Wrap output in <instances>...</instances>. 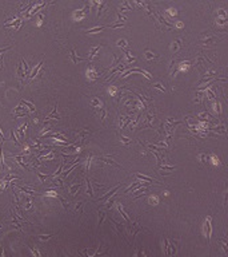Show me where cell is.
<instances>
[{"label":"cell","mask_w":228,"mask_h":257,"mask_svg":"<svg viewBox=\"0 0 228 257\" xmlns=\"http://www.w3.org/2000/svg\"><path fill=\"white\" fill-rule=\"evenodd\" d=\"M211 222H212V217L208 216L206 218V233H207V238L208 240L211 238V233H212V225H211Z\"/></svg>","instance_id":"6da1fadb"},{"label":"cell","mask_w":228,"mask_h":257,"mask_svg":"<svg viewBox=\"0 0 228 257\" xmlns=\"http://www.w3.org/2000/svg\"><path fill=\"white\" fill-rule=\"evenodd\" d=\"M100 161H103V162L108 163V165H111V166H114V167H116V169H121V166H120V165H117L114 159H111L110 157H100Z\"/></svg>","instance_id":"7a4b0ae2"},{"label":"cell","mask_w":228,"mask_h":257,"mask_svg":"<svg viewBox=\"0 0 228 257\" xmlns=\"http://www.w3.org/2000/svg\"><path fill=\"white\" fill-rule=\"evenodd\" d=\"M181 47H183V42H181V39H177V40H175L173 43H172V51L176 54V52H179L180 50H181Z\"/></svg>","instance_id":"3957f363"},{"label":"cell","mask_w":228,"mask_h":257,"mask_svg":"<svg viewBox=\"0 0 228 257\" xmlns=\"http://www.w3.org/2000/svg\"><path fill=\"white\" fill-rule=\"evenodd\" d=\"M119 187H120V185H117L116 187H114V189H112L111 192H108L107 194H105V196H103V197H101V198H99L97 201H100V202H103V201H107V200L110 198L111 196H114V194H115V193L117 192V190H119Z\"/></svg>","instance_id":"277c9868"},{"label":"cell","mask_w":228,"mask_h":257,"mask_svg":"<svg viewBox=\"0 0 228 257\" xmlns=\"http://www.w3.org/2000/svg\"><path fill=\"white\" fill-rule=\"evenodd\" d=\"M135 176H136L139 180L147 181V182H150V183H152V182H157V183H159V181H157V180H153V178H151V177H148V176H143V174H139V173H136Z\"/></svg>","instance_id":"5b68a950"},{"label":"cell","mask_w":228,"mask_h":257,"mask_svg":"<svg viewBox=\"0 0 228 257\" xmlns=\"http://www.w3.org/2000/svg\"><path fill=\"white\" fill-rule=\"evenodd\" d=\"M153 14H155V12H153ZM155 16H156V19H157V20H159L160 23H163V24H164V26H166V27H167L168 29H171V28H173V26H172V24H170V23H168V22L166 20V19H164V18H163V16H160L159 14H155Z\"/></svg>","instance_id":"8992f818"},{"label":"cell","mask_w":228,"mask_h":257,"mask_svg":"<svg viewBox=\"0 0 228 257\" xmlns=\"http://www.w3.org/2000/svg\"><path fill=\"white\" fill-rule=\"evenodd\" d=\"M69 55H71V58H72V60H74L75 64H77L79 62H83L84 60L83 58H80V56H77V55H76V52H75L74 48H71V54H69Z\"/></svg>","instance_id":"52a82bcc"},{"label":"cell","mask_w":228,"mask_h":257,"mask_svg":"<svg viewBox=\"0 0 228 257\" xmlns=\"http://www.w3.org/2000/svg\"><path fill=\"white\" fill-rule=\"evenodd\" d=\"M14 114H15V117H23V115L27 114V110H25L24 107H21V106H18V107H16V110L14 111Z\"/></svg>","instance_id":"ba28073f"},{"label":"cell","mask_w":228,"mask_h":257,"mask_svg":"<svg viewBox=\"0 0 228 257\" xmlns=\"http://www.w3.org/2000/svg\"><path fill=\"white\" fill-rule=\"evenodd\" d=\"M56 107H57V106H55L54 110H52V113L47 115V119H59V118H60V115L57 114V110H56Z\"/></svg>","instance_id":"9c48e42d"},{"label":"cell","mask_w":228,"mask_h":257,"mask_svg":"<svg viewBox=\"0 0 228 257\" xmlns=\"http://www.w3.org/2000/svg\"><path fill=\"white\" fill-rule=\"evenodd\" d=\"M130 121H131L130 117H120V128H124L130 123Z\"/></svg>","instance_id":"30bf717a"},{"label":"cell","mask_w":228,"mask_h":257,"mask_svg":"<svg viewBox=\"0 0 228 257\" xmlns=\"http://www.w3.org/2000/svg\"><path fill=\"white\" fill-rule=\"evenodd\" d=\"M125 58H127V59H125V63H132V62H135V60H136V58H135V56H132V55H131V52H130V51H127V50H125Z\"/></svg>","instance_id":"8fae6325"},{"label":"cell","mask_w":228,"mask_h":257,"mask_svg":"<svg viewBox=\"0 0 228 257\" xmlns=\"http://www.w3.org/2000/svg\"><path fill=\"white\" fill-rule=\"evenodd\" d=\"M117 210H119V212H120V214H121V216H123V218H124V220H125V221H127L128 224H130V218H128V216H127V214H125L124 209H123V206H121L120 204H119V205H117Z\"/></svg>","instance_id":"7c38bea8"},{"label":"cell","mask_w":228,"mask_h":257,"mask_svg":"<svg viewBox=\"0 0 228 257\" xmlns=\"http://www.w3.org/2000/svg\"><path fill=\"white\" fill-rule=\"evenodd\" d=\"M99 50H100V46H97V47H94L91 50V52H90V60H92L95 56L97 55V52H99Z\"/></svg>","instance_id":"4fadbf2b"},{"label":"cell","mask_w":228,"mask_h":257,"mask_svg":"<svg viewBox=\"0 0 228 257\" xmlns=\"http://www.w3.org/2000/svg\"><path fill=\"white\" fill-rule=\"evenodd\" d=\"M41 66H43V62H40V63H39V64H38V66H36V67L34 68V71H32V74L29 75V79H32V78H35V77H36V74H38V72H39V70H40V68H41Z\"/></svg>","instance_id":"5bb4252c"},{"label":"cell","mask_w":228,"mask_h":257,"mask_svg":"<svg viewBox=\"0 0 228 257\" xmlns=\"http://www.w3.org/2000/svg\"><path fill=\"white\" fill-rule=\"evenodd\" d=\"M217 242L221 245V248H223L224 250V253H228V248H227V241H226V238H219L217 240Z\"/></svg>","instance_id":"9a60e30c"},{"label":"cell","mask_w":228,"mask_h":257,"mask_svg":"<svg viewBox=\"0 0 228 257\" xmlns=\"http://www.w3.org/2000/svg\"><path fill=\"white\" fill-rule=\"evenodd\" d=\"M81 187V183H76V185L71 186V189H69V192H71V196H75L76 193H77V190Z\"/></svg>","instance_id":"2e32d148"},{"label":"cell","mask_w":228,"mask_h":257,"mask_svg":"<svg viewBox=\"0 0 228 257\" xmlns=\"http://www.w3.org/2000/svg\"><path fill=\"white\" fill-rule=\"evenodd\" d=\"M120 9H121V12H123V11H132V7L128 4L127 1H123V3H121V5H120Z\"/></svg>","instance_id":"e0dca14e"},{"label":"cell","mask_w":228,"mask_h":257,"mask_svg":"<svg viewBox=\"0 0 228 257\" xmlns=\"http://www.w3.org/2000/svg\"><path fill=\"white\" fill-rule=\"evenodd\" d=\"M87 193H88V196H90V197L94 196V190H92V186H91V180H90V178H87Z\"/></svg>","instance_id":"ac0fdd59"},{"label":"cell","mask_w":228,"mask_h":257,"mask_svg":"<svg viewBox=\"0 0 228 257\" xmlns=\"http://www.w3.org/2000/svg\"><path fill=\"white\" fill-rule=\"evenodd\" d=\"M153 119V117H152L151 114H148L147 115V119H145V122L143 123V127H151V121Z\"/></svg>","instance_id":"d6986e66"},{"label":"cell","mask_w":228,"mask_h":257,"mask_svg":"<svg viewBox=\"0 0 228 257\" xmlns=\"http://www.w3.org/2000/svg\"><path fill=\"white\" fill-rule=\"evenodd\" d=\"M87 74H88V78H91V79H96V78H97V72L95 71L94 68L88 70V71H87Z\"/></svg>","instance_id":"ffe728a7"},{"label":"cell","mask_w":228,"mask_h":257,"mask_svg":"<svg viewBox=\"0 0 228 257\" xmlns=\"http://www.w3.org/2000/svg\"><path fill=\"white\" fill-rule=\"evenodd\" d=\"M116 44L119 46V47H121V48H127V46H128V43H127V40H124V39H120V40H117V43Z\"/></svg>","instance_id":"44dd1931"},{"label":"cell","mask_w":228,"mask_h":257,"mask_svg":"<svg viewBox=\"0 0 228 257\" xmlns=\"http://www.w3.org/2000/svg\"><path fill=\"white\" fill-rule=\"evenodd\" d=\"M21 103L25 104V106H28V110H29V111H35V106L31 103V102H28V101H23Z\"/></svg>","instance_id":"7402d4cb"},{"label":"cell","mask_w":228,"mask_h":257,"mask_svg":"<svg viewBox=\"0 0 228 257\" xmlns=\"http://www.w3.org/2000/svg\"><path fill=\"white\" fill-rule=\"evenodd\" d=\"M145 58L148 59V60H152V59H155V58H157V55H155V54H152L151 51H145Z\"/></svg>","instance_id":"603a6c76"},{"label":"cell","mask_w":228,"mask_h":257,"mask_svg":"<svg viewBox=\"0 0 228 257\" xmlns=\"http://www.w3.org/2000/svg\"><path fill=\"white\" fill-rule=\"evenodd\" d=\"M163 242H164V246H166V255L170 256V241H168L167 238H164Z\"/></svg>","instance_id":"cb8c5ba5"},{"label":"cell","mask_w":228,"mask_h":257,"mask_svg":"<svg viewBox=\"0 0 228 257\" xmlns=\"http://www.w3.org/2000/svg\"><path fill=\"white\" fill-rule=\"evenodd\" d=\"M216 40V38H215V36H207L206 39H201V43H209V42H215Z\"/></svg>","instance_id":"d4e9b609"},{"label":"cell","mask_w":228,"mask_h":257,"mask_svg":"<svg viewBox=\"0 0 228 257\" xmlns=\"http://www.w3.org/2000/svg\"><path fill=\"white\" fill-rule=\"evenodd\" d=\"M24 128H27V123H24L20 128H18V133L20 134V138H24Z\"/></svg>","instance_id":"484cf974"},{"label":"cell","mask_w":228,"mask_h":257,"mask_svg":"<svg viewBox=\"0 0 228 257\" xmlns=\"http://www.w3.org/2000/svg\"><path fill=\"white\" fill-rule=\"evenodd\" d=\"M99 214H100V218H99V225L103 224V220L105 217V210H99Z\"/></svg>","instance_id":"4316f807"},{"label":"cell","mask_w":228,"mask_h":257,"mask_svg":"<svg viewBox=\"0 0 228 257\" xmlns=\"http://www.w3.org/2000/svg\"><path fill=\"white\" fill-rule=\"evenodd\" d=\"M45 5V3H40V4L38 5V7H35V8H32V11H31V15H34V14H36V12L39 11V9H40L41 7H44Z\"/></svg>","instance_id":"83f0119b"},{"label":"cell","mask_w":228,"mask_h":257,"mask_svg":"<svg viewBox=\"0 0 228 257\" xmlns=\"http://www.w3.org/2000/svg\"><path fill=\"white\" fill-rule=\"evenodd\" d=\"M54 236H55V234H47V236H45V234H40V236H39V238L44 241V240H49V238H52Z\"/></svg>","instance_id":"f1b7e54d"},{"label":"cell","mask_w":228,"mask_h":257,"mask_svg":"<svg viewBox=\"0 0 228 257\" xmlns=\"http://www.w3.org/2000/svg\"><path fill=\"white\" fill-rule=\"evenodd\" d=\"M161 170H167V171H171L175 169V166H168V165H164V166H159Z\"/></svg>","instance_id":"f546056e"},{"label":"cell","mask_w":228,"mask_h":257,"mask_svg":"<svg viewBox=\"0 0 228 257\" xmlns=\"http://www.w3.org/2000/svg\"><path fill=\"white\" fill-rule=\"evenodd\" d=\"M120 141H121V142H123V143H125V145H130V143H131V139H130V138H127V137H123V135L120 137Z\"/></svg>","instance_id":"4dcf8cb0"},{"label":"cell","mask_w":228,"mask_h":257,"mask_svg":"<svg viewBox=\"0 0 228 257\" xmlns=\"http://www.w3.org/2000/svg\"><path fill=\"white\" fill-rule=\"evenodd\" d=\"M104 27H105V26H100V27H96V28H92V29H90L88 32H90V34H94V32H99L100 29H103Z\"/></svg>","instance_id":"1f68e13d"},{"label":"cell","mask_w":228,"mask_h":257,"mask_svg":"<svg viewBox=\"0 0 228 257\" xmlns=\"http://www.w3.org/2000/svg\"><path fill=\"white\" fill-rule=\"evenodd\" d=\"M83 204H84V202H79V204H76V207H75V212H76V213H77V212L81 213V207H83Z\"/></svg>","instance_id":"d6a6232c"},{"label":"cell","mask_w":228,"mask_h":257,"mask_svg":"<svg viewBox=\"0 0 228 257\" xmlns=\"http://www.w3.org/2000/svg\"><path fill=\"white\" fill-rule=\"evenodd\" d=\"M59 200L61 201V204H63V206H64V209H68V202H67V200L63 198V197H59Z\"/></svg>","instance_id":"836d02e7"},{"label":"cell","mask_w":228,"mask_h":257,"mask_svg":"<svg viewBox=\"0 0 228 257\" xmlns=\"http://www.w3.org/2000/svg\"><path fill=\"white\" fill-rule=\"evenodd\" d=\"M153 87H156L157 90L163 91V93H164V91H166V87H163V86H161V84H159V83H155V84H153Z\"/></svg>","instance_id":"e575fe53"},{"label":"cell","mask_w":228,"mask_h":257,"mask_svg":"<svg viewBox=\"0 0 228 257\" xmlns=\"http://www.w3.org/2000/svg\"><path fill=\"white\" fill-rule=\"evenodd\" d=\"M120 27H124V23H115V24L111 26V28H120Z\"/></svg>","instance_id":"d590c367"},{"label":"cell","mask_w":228,"mask_h":257,"mask_svg":"<svg viewBox=\"0 0 228 257\" xmlns=\"http://www.w3.org/2000/svg\"><path fill=\"white\" fill-rule=\"evenodd\" d=\"M63 167H64V163H61L60 166H59V169H57V171L56 173H54V177H56V176H59V174L61 173V170H63Z\"/></svg>","instance_id":"8d00e7d4"},{"label":"cell","mask_w":228,"mask_h":257,"mask_svg":"<svg viewBox=\"0 0 228 257\" xmlns=\"http://www.w3.org/2000/svg\"><path fill=\"white\" fill-rule=\"evenodd\" d=\"M139 118H140V117H139V115H137V117L135 118V121H133V122H132V123H131V126H130V127H131V130H132V128H133V127H135V126H136V125H137V122H139Z\"/></svg>","instance_id":"74e56055"},{"label":"cell","mask_w":228,"mask_h":257,"mask_svg":"<svg viewBox=\"0 0 228 257\" xmlns=\"http://www.w3.org/2000/svg\"><path fill=\"white\" fill-rule=\"evenodd\" d=\"M31 250H32V253H34L35 257H40V253H39L38 249H35V248H32V246H31Z\"/></svg>","instance_id":"f35d334b"},{"label":"cell","mask_w":228,"mask_h":257,"mask_svg":"<svg viewBox=\"0 0 228 257\" xmlns=\"http://www.w3.org/2000/svg\"><path fill=\"white\" fill-rule=\"evenodd\" d=\"M38 176L40 177V181H41V182H43V181H45V180L48 178V176H44V174H40V173H39V171H38Z\"/></svg>","instance_id":"ab89813d"},{"label":"cell","mask_w":228,"mask_h":257,"mask_svg":"<svg viewBox=\"0 0 228 257\" xmlns=\"http://www.w3.org/2000/svg\"><path fill=\"white\" fill-rule=\"evenodd\" d=\"M117 22H120V23H121V22H127V19L123 18V16H121L120 14H117Z\"/></svg>","instance_id":"60d3db41"},{"label":"cell","mask_w":228,"mask_h":257,"mask_svg":"<svg viewBox=\"0 0 228 257\" xmlns=\"http://www.w3.org/2000/svg\"><path fill=\"white\" fill-rule=\"evenodd\" d=\"M92 106H94V107H97V106H100V102H99L97 99H94V101H92Z\"/></svg>","instance_id":"b9f144b4"},{"label":"cell","mask_w":228,"mask_h":257,"mask_svg":"<svg viewBox=\"0 0 228 257\" xmlns=\"http://www.w3.org/2000/svg\"><path fill=\"white\" fill-rule=\"evenodd\" d=\"M141 74H143V75H145V78H148V79H152V77H151V75H150V74H148V72H147V71H144V70H141Z\"/></svg>","instance_id":"7bdbcfd3"},{"label":"cell","mask_w":228,"mask_h":257,"mask_svg":"<svg viewBox=\"0 0 228 257\" xmlns=\"http://www.w3.org/2000/svg\"><path fill=\"white\" fill-rule=\"evenodd\" d=\"M9 48H11V46H8V47H5V48H0V54H4V52L8 51Z\"/></svg>","instance_id":"ee69618b"},{"label":"cell","mask_w":228,"mask_h":257,"mask_svg":"<svg viewBox=\"0 0 228 257\" xmlns=\"http://www.w3.org/2000/svg\"><path fill=\"white\" fill-rule=\"evenodd\" d=\"M137 257H145L144 252H143V250H141V249H140V250H139V252H137Z\"/></svg>","instance_id":"f6af8a7d"},{"label":"cell","mask_w":228,"mask_h":257,"mask_svg":"<svg viewBox=\"0 0 228 257\" xmlns=\"http://www.w3.org/2000/svg\"><path fill=\"white\" fill-rule=\"evenodd\" d=\"M199 117L200 118H209V115H208L207 113H201V114H199Z\"/></svg>","instance_id":"bcb514c9"},{"label":"cell","mask_w":228,"mask_h":257,"mask_svg":"<svg viewBox=\"0 0 228 257\" xmlns=\"http://www.w3.org/2000/svg\"><path fill=\"white\" fill-rule=\"evenodd\" d=\"M200 159H201V162H204V159H206V155H204V154H200Z\"/></svg>","instance_id":"7dc6e473"},{"label":"cell","mask_w":228,"mask_h":257,"mask_svg":"<svg viewBox=\"0 0 228 257\" xmlns=\"http://www.w3.org/2000/svg\"><path fill=\"white\" fill-rule=\"evenodd\" d=\"M0 138H1L3 141H4V135H3V133H1V130H0Z\"/></svg>","instance_id":"c3c4849f"}]
</instances>
